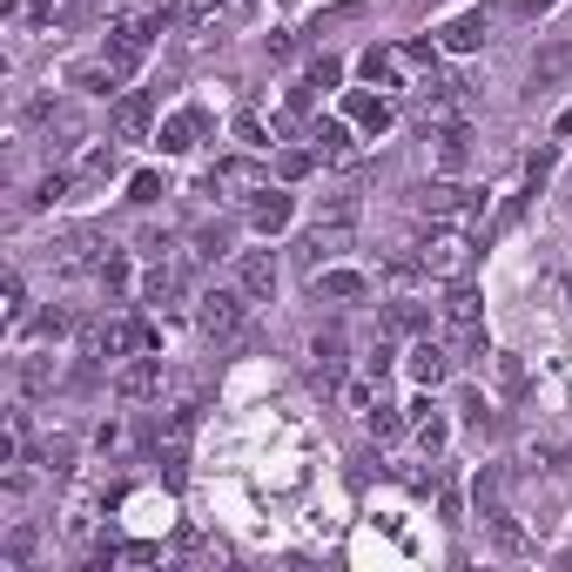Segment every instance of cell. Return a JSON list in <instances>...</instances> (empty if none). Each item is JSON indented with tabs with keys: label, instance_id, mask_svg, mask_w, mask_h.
<instances>
[{
	"label": "cell",
	"instance_id": "1",
	"mask_svg": "<svg viewBox=\"0 0 572 572\" xmlns=\"http://www.w3.org/2000/svg\"><path fill=\"white\" fill-rule=\"evenodd\" d=\"M364 82L370 88H425L417 74L425 68H438V41H404V48H370L364 61Z\"/></svg>",
	"mask_w": 572,
	"mask_h": 572
},
{
	"label": "cell",
	"instance_id": "2",
	"mask_svg": "<svg viewBox=\"0 0 572 572\" xmlns=\"http://www.w3.org/2000/svg\"><path fill=\"white\" fill-rule=\"evenodd\" d=\"M472 256H478V250L458 236V222H438V229H425V236L411 243V263H417L425 277H438V283H465V277H472Z\"/></svg>",
	"mask_w": 572,
	"mask_h": 572
},
{
	"label": "cell",
	"instance_id": "3",
	"mask_svg": "<svg viewBox=\"0 0 572 572\" xmlns=\"http://www.w3.org/2000/svg\"><path fill=\"white\" fill-rule=\"evenodd\" d=\"M156 27H162V14H129V21H114L108 41H101V61L129 82V74H135L148 54H156Z\"/></svg>",
	"mask_w": 572,
	"mask_h": 572
},
{
	"label": "cell",
	"instance_id": "4",
	"mask_svg": "<svg viewBox=\"0 0 572 572\" xmlns=\"http://www.w3.org/2000/svg\"><path fill=\"white\" fill-rule=\"evenodd\" d=\"M438 324H445V337H451L465 357H478V351H485V296H478L472 283H451V290H445Z\"/></svg>",
	"mask_w": 572,
	"mask_h": 572
},
{
	"label": "cell",
	"instance_id": "5",
	"mask_svg": "<svg viewBox=\"0 0 572 572\" xmlns=\"http://www.w3.org/2000/svg\"><path fill=\"white\" fill-rule=\"evenodd\" d=\"M411 209L431 216V222H472V216L485 209V188L458 182V175H438V182H425V188L411 196Z\"/></svg>",
	"mask_w": 572,
	"mask_h": 572
},
{
	"label": "cell",
	"instance_id": "6",
	"mask_svg": "<svg viewBox=\"0 0 572 572\" xmlns=\"http://www.w3.org/2000/svg\"><path fill=\"white\" fill-rule=\"evenodd\" d=\"M243 324H250V296H243L236 283H216V290H203V296H196V330H203L209 343L243 337Z\"/></svg>",
	"mask_w": 572,
	"mask_h": 572
},
{
	"label": "cell",
	"instance_id": "7",
	"mask_svg": "<svg viewBox=\"0 0 572 572\" xmlns=\"http://www.w3.org/2000/svg\"><path fill=\"white\" fill-rule=\"evenodd\" d=\"M343 250H351V203H337L330 222H317V229H303V236H296V263H303V270H330Z\"/></svg>",
	"mask_w": 572,
	"mask_h": 572
},
{
	"label": "cell",
	"instance_id": "8",
	"mask_svg": "<svg viewBox=\"0 0 572 572\" xmlns=\"http://www.w3.org/2000/svg\"><path fill=\"white\" fill-rule=\"evenodd\" d=\"M425 148H431V169L438 175H465L472 169V122H458V114L425 122Z\"/></svg>",
	"mask_w": 572,
	"mask_h": 572
},
{
	"label": "cell",
	"instance_id": "9",
	"mask_svg": "<svg viewBox=\"0 0 572 572\" xmlns=\"http://www.w3.org/2000/svg\"><path fill=\"white\" fill-rule=\"evenodd\" d=\"M162 385H169V364H162V357H148V351H135L122 370H114V398H122V404L162 398Z\"/></svg>",
	"mask_w": 572,
	"mask_h": 572
},
{
	"label": "cell",
	"instance_id": "10",
	"mask_svg": "<svg viewBox=\"0 0 572 572\" xmlns=\"http://www.w3.org/2000/svg\"><path fill=\"white\" fill-rule=\"evenodd\" d=\"M203 188L209 196H256V188H270V175H263V162H250V156H229V162H216L203 175Z\"/></svg>",
	"mask_w": 572,
	"mask_h": 572
},
{
	"label": "cell",
	"instance_id": "11",
	"mask_svg": "<svg viewBox=\"0 0 572 572\" xmlns=\"http://www.w3.org/2000/svg\"><path fill=\"white\" fill-rule=\"evenodd\" d=\"M203 135H209V108L188 101V108H175L169 122L156 129V148H162V156H188V148H196Z\"/></svg>",
	"mask_w": 572,
	"mask_h": 572
},
{
	"label": "cell",
	"instance_id": "12",
	"mask_svg": "<svg viewBox=\"0 0 572 572\" xmlns=\"http://www.w3.org/2000/svg\"><path fill=\"white\" fill-rule=\"evenodd\" d=\"M135 351H156V330L148 324H101L88 337V357H135Z\"/></svg>",
	"mask_w": 572,
	"mask_h": 572
},
{
	"label": "cell",
	"instance_id": "13",
	"mask_svg": "<svg viewBox=\"0 0 572 572\" xmlns=\"http://www.w3.org/2000/svg\"><path fill=\"white\" fill-rule=\"evenodd\" d=\"M277 277H283V270H277L270 250H243V256H236V290H243L250 303H270V296H277Z\"/></svg>",
	"mask_w": 572,
	"mask_h": 572
},
{
	"label": "cell",
	"instance_id": "14",
	"mask_svg": "<svg viewBox=\"0 0 572 572\" xmlns=\"http://www.w3.org/2000/svg\"><path fill=\"white\" fill-rule=\"evenodd\" d=\"M404 370L417 377V385H445V377H451V343H438V337H417L411 343V357H404Z\"/></svg>",
	"mask_w": 572,
	"mask_h": 572
},
{
	"label": "cell",
	"instance_id": "15",
	"mask_svg": "<svg viewBox=\"0 0 572 572\" xmlns=\"http://www.w3.org/2000/svg\"><path fill=\"white\" fill-rule=\"evenodd\" d=\"M343 122L364 129V135H385L391 129V101L370 95V88H351V95H343Z\"/></svg>",
	"mask_w": 572,
	"mask_h": 572
},
{
	"label": "cell",
	"instance_id": "16",
	"mask_svg": "<svg viewBox=\"0 0 572 572\" xmlns=\"http://www.w3.org/2000/svg\"><path fill=\"white\" fill-rule=\"evenodd\" d=\"M491 41V14H458L445 34H438V48H451V54H478Z\"/></svg>",
	"mask_w": 572,
	"mask_h": 572
},
{
	"label": "cell",
	"instance_id": "17",
	"mask_svg": "<svg viewBox=\"0 0 572 572\" xmlns=\"http://www.w3.org/2000/svg\"><path fill=\"white\" fill-rule=\"evenodd\" d=\"M290 196H283V188H256V196H250V229H263V236H277V229H290Z\"/></svg>",
	"mask_w": 572,
	"mask_h": 572
},
{
	"label": "cell",
	"instance_id": "18",
	"mask_svg": "<svg viewBox=\"0 0 572 572\" xmlns=\"http://www.w3.org/2000/svg\"><path fill=\"white\" fill-rule=\"evenodd\" d=\"M54 377H61V364H54L48 351H34V357L14 364V391H21V398H48V391H54Z\"/></svg>",
	"mask_w": 572,
	"mask_h": 572
},
{
	"label": "cell",
	"instance_id": "19",
	"mask_svg": "<svg viewBox=\"0 0 572 572\" xmlns=\"http://www.w3.org/2000/svg\"><path fill=\"white\" fill-rule=\"evenodd\" d=\"M559 82H572V41H546L532 54V88H559Z\"/></svg>",
	"mask_w": 572,
	"mask_h": 572
},
{
	"label": "cell",
	"instance_id": "20",
	"mask_svg": "<svg viewBox=\"0 0 572 572\" xmlns=\"http://www.w3.org/2000/svg\"><path fill=\"white\" fill-rule=\"evenodd\" d=\"M148 129H156V95H122V108H114V135L142 142Z\"/></svg>",
	"mask_w": 572,
	"mask_h": 572
},
{
	"label": "cell",
	"instance_id": "21",
	"mask_svg": "<svg viewBox=\"0 0 572 572\" xmlns=\"http://www.w3.org/2000/svg\"><path fill=\"white\" fill-rule=\"evenodd\" d=\"M311 377H317L324 391L343 385V337H337V330H324V337L311 343Z\"/></svg>",
	"mask_w": 572,
	"mask_h": 572
},
{
	"label": "cell",
	"instance_id": "22",
	"mask_svg": "<svg viewBox=\"0 0 572 572\" xmlns=\"http://www.w3.org/2000/svg\"><path fill=\"white\" fill-rule=\"evenodd\" d=\"M351 148H357L351 142V122H317L311 129V156L317 162H351Z\"/></svg>",
	"mask_w": 572,
	"mask_h": 572
},
{
	"label": "cell",
	"instance_id": "23",
	"mask_svg": "<svg viewBox=\"0 0 572 572\" xmlns=\"http://www.w3.org/2000/svg\"><path fill=\"white\" fill-rule=\"evenodd\" d=\"M108 175H122L114 142H88V148H82V169H74V182H108Z\"/></svg>",
	"mask_w": 572,
	"mask_h": 572
},
{
	"label": "cell",
	"instance_id": "24",
	"mask_svg": "<svg viewBox=\"0 0 572 572\" xmlns=\"http://www.w3.org/2000/svg\"><path fill=\"white\" fill-rule=\"evenodd\" d=\"M142 296H148V303H175V296H182V270H175L169 256H156V270L142 277Z\"/></svg>",
	"mask_w": 572,
	"mask_h": 572
},
{
	"label": "cell",
	"instance_id": "25",
	"mask_svg": "<svg viewBox=\"0 0 572 572\" xmlns=\"http://www.w3.org/2000/svg\"><path fill=\"white\" fill-rule=\"evenodd\" d=\"M411 431H417V451H445V438H451V425H445V417L431 411V404H417V417H411Z\"/></svg>",
	"mask_w": 572,
	"mask_h": 572
},
{
	"label": "cell",
	"instance_id": "26",
	"mask_svg": "<svg viewBox=\"0 0 572 572\" xmlns=\"http://www.w3.org/2000/svg\"><path fill=\"white\" fill-rule=\"evenodd\" d=\"M370 283L357 277V270H317V296H337V303H357Z\"/></svg>",
	"mask_w": 572,
	"mask_h": 572
},
{
	"label": "cell",
	"instance_id": "27",
	"mask_svg": "<svg viewBox=\"0 0 572 572\" xmlns=\"http://www.w3.org/2000/svg\"><path fill=\"white\" fill-rule=\"evenodd\" d=\"M485 519H491V539H499V552H525V532L512 525L506 506H485Z\"/></svg>",
	"mask_w": 572,
	"mask_h": 572
},
{
	"label": "cell",
	"instance_id": "28",
	"mask_svg": "<svg viewBox=\"0 0 572 572\" xmlns=\"http://www.w3.org/2000/svg\"><path fill=\"white\" fill-rule=\"evenodd\" d=\"M95 283H101V290H129V256H122V250L95 256Z\"/></svg>",
	"mask_w": 572,
	"mask_h": 572
},
{
	"label": "cell",
	"instance_id": "29",
	"mask_svg": "<svg viewBox=\"0 0 572 572\" xmlns=\"http://www.w3.org/2000/svg\"><path fill=\"white\" fill-rule=\"evenodd\" d=\"M229 8H243V0H188V8H182V21H188V27H216Z\"/></svg>",
	"mask_w": 572,
	"mask_h": 572
},
{
	"label": "cell",
	"instance_id": "30",
	"mask_svg": "<svg viewBox=\"0 0 572 572\" xmlns=\"http://www.w3.org/2000/svg\"><path fill=\"white\" fill-rule=\"evenodd\" d=\"M114 82H122V74H114L108 61H95V68H74V88H88V95H114Z\"/></svg>",
	"mask_w": 572,
	"mask_h": 572
},
{
	"label": "cell",
	"instance_id": "31",
	"mask_svg": "<svg viewBox=\"0 0 572 572\" xmlns=\"http://www.w3.org/2000/svg\"><path fill=\"white\" fill-rule=\"evenodd\" d=\"M68 188H82V182H74L68 169H54V175H41V188H34V209H54V203L68 196Z\"/></svg>",
	"mask_w": 572,
	"mask_h": 572
},
{
	"label": "cell",
	"instance_id": "32",
	"mask_svg": "<svg viewBox=\"0 0 572 572\" xmlns=\"http://www.w3.org/2000/svg\"><path fill=\"white\" fill-rule=\"evenodd\" d=\"M196 263H216V256H229V229L216 222V229H196V250H188Z\"/></svg>",
	"mask_w": 572,
	"mask_h": 572
},
{
	"label": "cell",
	"instance_id": "33",
	"mask_svg": "<svg viewBox=\"0 0 572 572\" xmlns=\"http://www.w3.org/2000/svg\"><path fill=\"white\" fill-rule=\"evenodd\" d=\"M391 330H431V317H425V303H411V296H398V303H391Z\"/></svg>",
	"mask_w": 572,
	"mask_h": 572
},
{
	"label": "cell",
	"instance_id": "34",
	"mask_svg": "<svg viewBox=\"0 0 572 572\" xmlns=\"http://www.w3.org/2000/svg\"><path fill=\"white\" fill-rule=\"evenodd\" d=\"M364 417H370V431H377V438H398V431H404V417H398L385 398H370V411H364Z\"/></svg>",
	"mask_w": 572,
	"mask_h": 572
},
{
	"label": "cell",
	"instance_id": "35",
	"mask_svg": "<svg viewBox=\"0 0 572 572\" xmlns=\"http://www.w3.org/2000/svg\"><path fill=\"white\" fill-rule=\"evenodd\" d=\"M162 196H169V188H162V175H156V169H142V175L129 182V203H162Z\"/></svg>",
	"mask_w": 572,
	"mask_h": 572
},
{
	"label": "cell",
	"instance_id": "36",
	"mask_svg": "<svg viewBox=\"0 0 572 572\" xmlns=\"http://www.w3.org/2000/svg\"><path fill=\"white\" fill-rule=\"evenodd\" d=\"M337 82H343V61L317 54V61H311V88H337Z\"/></svg>",
	"mask_w": 572,
	"mask_h": 572
},
{
	"label": "cell",
	"instance_id": "37",
	"mask_svg": "<svg viewBox=\"0 0 572 572\" xmlns=\"http://www.w3.org/2000/svg\"><path fill=\"white\" fill-rule=\"evenodd\" d=\"M8 324H14V330L27 324V290H21V277H8Z\"/></svg>",
	"mask_w": 572,
	"mask_h": 572
},
{
	"label": "cell",
	"instance_id": "38",
	"mask_svg": "<svg viewBox=\"0 0 572 572\" xmlns=\"http://www.w3.org/2000/svg\"><path fill=\"white\" fill-rule=\"evenodd\" d=\"M277 169H283V175L296 182V175H311V169H317V156H311V148H290V156H283Z\"/></svg>",
	"mask_w": 572,
	"mask_h": 572
},
{
	"label": "cell",
	"instance_id": "39",
	"mask_svg": "<svg viewBox=\"0 0 572 572\" xmlns=\"http://www.w3.org/2000/svg\"><path fill=\"white\" fill-rule=\"evenodd\" d=\"M552 8H559V0H512L519 21H539V14H552Z\"/></svg>",
	"mask_w": 572,
	"mask_h": 572
},
{
	"label": "cell",
	"instance_id": "40",
	"mask_svg": "<svg viewBox=\"0 0 572 572\" xmlns=\"http://www.w3.org/2000/svg\"><path fill=\"white\" fill-rule=\"evenodd\" d=\"M499 385H506V391H512V398H519V391H525V370H519V364H512V357H499Z\"/></svg>",
	"mask_w": 572,
	"mask_h": 572
},
{
	"label": "cell",
	"instance_id": "41",
	"mask_svg": "<svg viewBox=\"0 0 572 572\" xmlns=\"http://www.w3.org/2000/svg\"><path fill=\"white\" fill-rule=\"evenodd\" d=\"M458 411H465V417H472V425H491V404H485L478 391H465V404H458Z\"/></svg>",
	"mask_w": 572,
	"mask_h": 572
},
{
	"label": "cell",
	"instance_id": "42",
	"mask_svg": "<svg viewBox=\"0 0 572 572\" xmlns=\"http://www.w3.org/2000/svg\"><path fill=\"white\" fill-rule=\"evenodd\" d=\"M114 559H129V565H156V559H162V546H122Z\"/></svg>",
	"mask_w": 572,
	"mask_h": 572
},
{
	"label": "cell",
	"instance_id": "43",
	"mask_svg": "<svg viewBox=\"0 0 572 572\" xmlns=\"http://www.w3.org/2000/svg\"><path fill=\"white\" fill-rule=\"evenodd\" d=\"M546 175H552V148H539V156H532V169H525V182H532V188H539Z\"/></svg>",
	"mask_w": 572,
	"mask_h": 572
},
{
	"label": "cell",
	"instance_id": "44",
	"mask_svg": "<svg viewBox=\"0 0 572 572\" xmlns=\"http://www.w3.org/2000/svg\"><path fill=\"white\" fill-rule=\"evenodd\" d=\"M532 465H539V472H559V445H532Z\"/></svg>",
	"mask_w": 572,
	"mask_h": 572
},
{
	"label": "cell",
	"instance_id": "45",
	"mask_svg": "<svg viewBox=\"0 0 572 572\" xmlns=\"http://www.w3.org/2000/svg\"><path fill=\"white\" fill-rule=\"evenodd\" d=\"M54 8H61V0H34V27H48V21H54Z\"/></svg>",
	"mask_w": 572,
	"mask_h": 572
},
{
	"label": "cell",
	"instance_id": "46",
	"mask_svg": "<svg viewBox=\"0 0 572 572\" xmlns=\"http://www.w3.org/2000/svg\"><path fill=\"white\" fill-rule=\"evenodd\" d=\"M552 135H559V142L572 135V108H559V122H552Z\"/></svg>",
	"mask_w": 572,
	"mask_h": 572
},
{
	"label": "cell",
	"instance_id": "47",
	"mask_svg": "<svg viewBox=\"0 0 572 572\" xmlns=\"http://www.w3.org/2000/svg\"><path fill=\"white\" fill-rule=\"evenodd\" d=\"M565 303H572V277H565Z\"/></svg>",
	"mask_w": 572,
	"mask_h": 572
}]
</instances>
